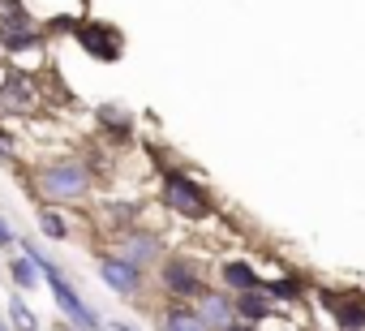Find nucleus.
Segmentation results:
<instances>
[{"label": "nucleus", "instance_id": "obj_1", "mask_svg": "<svg viewBox=\"0 0 365 331\" xmlns=\"http://www.w3.org/2000/svg\"><path fill=\"white\" fill-rule=\"evenodd\" d=\"M18 250L39 267V280L48 284V292H52V301H56V310H61V318L69 322V327H78V331H103V318H99V310L78 292V284L65 275V267L56 263V258H48L31 237H18Z\"/></svg>", "mask_w": 365, "mask_h": 331}, {"label": "nucleus", "instance_id": "obj_2", "mask_svg": "<svg viewBox=\"0 0 365 331\" xmlns=\"http://www.w3.org/2000/svg\"><path fill=\"white\" fill-rule=\"evenodd\" d=\"M31 190H35L39 203H48V207H78V203H86L91 190H95L91 163L78 159V155L48 159V163H39V168H35Z\"/></svg>", "mask_w": 365, "mask_h": 331}, {"label": "nucleus", "instance_id": "obj_3", "mask_svg": "<svg viewBox=\"0 0 365 331\" xmlns=\"http://www.w3.org/2000/svg\"><path fill=\"white\" fill-rule=\"evenodd\" d=\"M159 198H163V207H168L172 215H180V220H207V215L215 211L211 194H207L190 173H180V168H168V173H163Z\"/></svg>", "mask_w": 365, "mask_h": 331}, {"label": "nucleus", "instance_id": "obj_4", "mask_svg": "<svg viewBox=\"0 0 365 331\" xmlns=\"http://www.w3.org/2000/svg\"><path fill=\"white\" fill-rule=\"evenodd\" d=\"M69 35H73V44H78L91 61L112 65V61L125 56V35H120L112 22H99V18H73V22H69Z\"/></svg>", "mask_w": 365, "mask_h": 331}, {"label": "nucleus", "instance_id": "obj_5", "mask_svg": "<svg viewBox=\"0 0 365 331\" xmlns=\"http://www.w3.org/2000/svg\"><path fill=\"white\" fill-rule=\"evenodd\" d=\"M39 108V78L22 65L0 69V116H35Z\"/></svg>", "mask_w": 365, "mask_h": 331}, {"label": "nucleus", "instance_id": "obj_6", "mask_svg": "<svg viewBox=\"0 0 365 331\" xmlns=\"http://www.w3.org/2000/svg\"><path fill=\"white\" fill-rule=\"evenodd\" d=\"M159 288L172 301H194L207 288V280H202V267L190 254H163L159 258Z\"/></svg>", "mask_w": 365, "mask_h": 331}, {"label": "nucleus", "instance_id": "obj_7", "mask_svg": "<svg viewBox=\"0 0 365 331\" xmlns=\"http://www.w3.org/2000/svg\"><path fill=\"white\" fill-rule=\"evenodd\" d=\"M116 254L125 263H133L138 271H146V267H155L163 258V241H159V233H150L142 224H129V228L116 233Z\"/></svg>", "mask_w": 365, "mask_h": 331}, {"label": "nucleus", "instance_id": "obj_8", "mask_svg": "<svg viewBox=\"0 0 365 331\" xmlns=\"http://www.w3.org/2000/svg\"><path fill=\"white\" fill-rule=\"evenodd\" d=\"M99 280L116 292V297H138L146 288V271H138L133 263H125L116 250H103L99 254Z\"/></svg>", "mask_w": 365, "mask_h": 331}, {"label": "nucleus", "instance_id": "obj_9", "mask_svg": "<svg viewBox=\"0 0 365 331\" xmlns=\"http://www.w3.org/2000/svg\"><path fill=\"white\" fill-rule=\"evenodd\" d=\"M194 314L202 318L207 331H224L228 322H237V310H232V292H215V288H202L194 297Z\"/></svg>", "mask_w": 365, "mask_h": 331}, {"label": "nucleus", "instance_id": "obj_10", "mask_svg": "<svg viewBox=\"0 0 365 331\" xmlns=\"http://www.w3.org/2000/svg\"><path fill=\"white\" fill-rule=\"evenodd\" d=\"M322 305L335 314V322L344 327V331H365V301L356 297V292H322Z\"/></svg>", "mask_w": 365, "mask_h": 331}, {"label": "nucleus", "instance_id": "obj_11", "mask_svg": "<svg viewBox=\"0 0 365 331\" xmlns=\"http://www.w3.org/2000/svg\"><path fill=\"white\" fill-rule=\"evenodd\" d=\"M43 44H48L43 26H18V31H0V56H9L14 65H18V56H22V52H39Z\"/></svg>", "mask_w": 365, "mask_h": 331}, {"label": "nucleus", "instance_id": "obj_12", "mask_svg": "<svg viewBox=\"0 0 365 331\" xmlns=\"http://www.w3.org/2000/svg\"><path fill=\"white\" fill-rule=\"evenodd\" d=\"M220 275H224V288H228V292H262V275H258L245 258H228V263L220 267Z\"/></svg>", "mask_w": 365, "mask_h": 331}, {"label": "nucleus", "instance_id": "obj_13", "mask_svg": "<svg viewBox=\"0 0 365 331\" xmlns=\"http://www.w3.org/2000/svg\"><path fill=\"white\" fill-rule=\"evenodd\" d=\"M232 310L241 322H267L275 318V301L262 297V292H232Z\"/></svg>", "mask_w": 365, "mask_h": 331}, {"label": "nucleus", "instance_id": "obj_14", "mask_svg": "<svg viewBox=\"0 0 365 331\" xmlns=\"http://www.w3.org/2000/svg\"><path fill=\"white\" fill-rule=\"evenodd\" d=\"M5 275H9V284H14V292H35L43 280H39V267L18 250L14 258H9V267H5Z\"/></svg>", "mask_w": 365, "mask_h": 331}, {"label": "nucleus", "instance_id": "obj_15", "mask_svg": "<svg viewBox=\"0 0 365 331\" xmlns=\"http://www.w3.org/2000/svg\"><path fill=\"white\" fill-rule=\"evenodd\" d=\"M159 331H207V327H202V318L194 314V305L172 301V305L163 310V318H159Z\"/></svg>", "mask_w": 365, "mask_h": 331}, {"label": "nucleus", "instance_id": "obj_16", "mask_svg": "<svg viewBox=\"0 0 365 331\" xmlns=\"http://www.w3.org/2000/svg\"><path fill=\"white\" fill-rule=\"evenodd\" d=\"M35 220H39V233H43L48 241H69V237H73V228H69V220L61 215V207H48V203H39Z\"/></svg>", "mask_w": 365, "mask_h": 331}, {"label": "nucleus", "instance_id": "obj_17", "mask_svg": "<svg viewBox=\"0 0 365 331\" xmlns=\"http://www.w3.org/2000/svg\"><path fill=\"white\" fill-rule=\"evenodd\" d=\"M0 314H5V322H9L14 331H39V314L26 305V297H22V292H14V297H9V305L0 310Z\"/></svg>", "mask_w": 365, "mask_h": 331}, {"label": "nucleus", "instance_id": "obj_18", "mask_svg": "<svg viewBox=\"0 0 365 331\" xmlns=\"http://www.w3.org/2000/svg\"><path fill=\"white\" fill-rule=\"evenodd\" d=\"M18 26H35L26 0H0V31H18Z\"/></svg>", "mask_w": 365, "mask_h": 331}, {"label": "nucleus", "instance_id": "obj_19", "mask_svg": "<svg viewBox=\"0 0 365 331\" xmlns=\"http://www.w3.org/2000/svg\"><path fill=\"white\" fill-rule=\"evenodd\" d=\"M99 121H103V129H108L116 142H125V138L133 133V121H129L125 112H116V108H99Z\"/></svg>", "mask_w": 365, "mask_h": 331}, {"label": "nucleus", "instance_id": "obj_20", "mask_svg": "<svg viewBox=\"0 0 365 331\" xmlns=\"http://www.w3.org/2000/svg\"><path fill=\"white\" fill-rule=\"evenodd\" d=\"M262 297H271V301H301V284L297 280H262Z\"/></svg>", "mask_w": 365, "mask_h": 331}, {"label": "nucleus", "instance_id": "obj_21", "mask_svg": "<svg viewBox=\"0 0 365 331\" xmlns=\"http://www.w3.org/2000/svg\"><path fill=\"white\" fill-rule=\"evenodd\" d=\"M18 159V129L0 121V163H14Z\"/></svg>", "mask_w": 365, "mask_h": 331}, {"label": "nucleus", "instance_id": "obj_22", "mask_svg": "<svg viewBox=\"0 0 365 331\" xmlns=\"http://www.w3.org/2000/svg\"><path fill=\"white\" fill-rule=\"evenodd\" d=\"M14 245H18V228L0 215V250H14Z\"/></svg>", "mask_w": 365, "mask_h": 331}, {"label": "nucleus", "instance_id": "obj_23", "mask_svg": "<svg viewBox=\"0 0 365 331\" xmlns=\"http://www.w3.org/2000/svg\"><path fill=\"white\" fill-rule=\"evenodd\" d=\"M103 331H142V327H133V322H120V318H116V322H103Z\"/></svg>", "mask_w": 365, "mask_h": 331}, {"label": "nucleus", "instance_id": "obj_24", "mask_svg": "<svg viewBox=\"0 0 365 331\" xmlns=\"http://www.w3.org/2000/svg\"><path fill=\"white\" fill-rule=\"evenodd\" d=\"M224 331H258V327H254V322H241V318H237V322H228Z\"/></svg>", "mask_w": 365, "mask_h": 331}, {"label": "nucleus", "instance_id": "obj_25", "mask_svg": "<svg viewBox=\"0 0 365 331\" xmlns=\"http://www.w3.org/2000/svg\"><path fill=\"white\" fill-rule=\"evenodd\" d=\"M52 331H78V327H69V322H65V318H61V322H56V327H52Z\"/></svg>", "mask_w": 365, "mask_h": 331}, {"label": "nucleus", "instance_id": "obj_26", "mask_svg": "<svg viewBox=\"0 0 365 331\" xmlns=\"http://www.w3.org/2000/svg\"><path fill=\"white\" fill-rule=\"evenodd\" d=\"M0 331H14V327H9V322H5V314H0Z\"/></svg>", "mask_w": 365, "mask_h": 331}, {"label": "nucleus", "instance_id": "obj_27", "mask_svg": "<svg viewBox=\"0 0 365 331\" xmlns=\"http://www.w3.org/2000/svg\"><path fill=\"white\" fill-rule=\"evenodd\" d=\"M0 280H5V271H0Z\"/></svg>", "mask_w": 365, "mask_h": 331}]
</instances>
